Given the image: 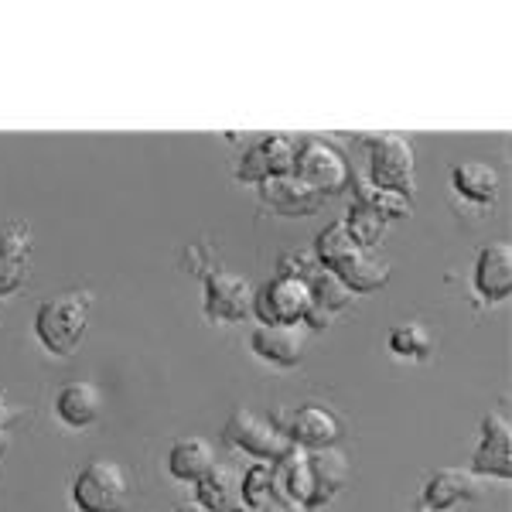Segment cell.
<instances>
[{
  "instance_id": "obj_11",
  "label": "cell",
  "mask_w": 512,
  "mask_h": 512,
  "mask_svg": "<svg viewBox=\"0 0 512 512\" xmlns=\"http://www.w3.org/2000/svg\"><path fill=\"white\" fill-rule=\"evenodd\" d=\"M253 352L270 366L291 369L304 359V345H308V325H256L250 338Z\"/></svg>"
},
{
  "instance_id": "obj_7",
  "label": "cell",
  "mask_w": 512,
  "mask_h": 512,
  "mask_svg": "<svg viewBox=\"0 0 512 512\" xmlns=\"http://www.w3.org/2000/svg\"><path fill=\"white\" fill-rule=\"evenodd\" d=\"M222 434H226V441L233 444V448L246 451L256 461H270V465H277V461L294 448L291 437L284 434V427L253 414V410H233V417L226 420V431Z\"/></svg>"
},
{
  "instance_id": "obj_28",
  "label": "cell",
  "mask_w": 512,
  "mask_h": 512,
  "mask_svg": "<svg viewBox=\"0 0 512 512\" xmlns=\"http://www.w3.org/2000/svg\"><path fill=\"white\" fill-rule=\"evenodd\" d=\"M175 512H209V509H205L198 499H192V502H181V506H178Z\"/></svg>"
},
{
  "instance_id": "obj_6",
  "label": "cell",
  "mask_w": 512,
  "mask_h": 512,
  "mask_svg": "<svg viewBox=\"0 0 512 512\" xmlns=\"http://www.w3.org/2000/svg\"><path fill=\"white\" fill-rule=\"evenodd\" d=\"M294 175L301 181H308L315 192L321 195H335L349 185L352 171L349 161L342 158V151L332 147L321 137H304L297 140V158H294Z\"/></svg>"
},
{
  "instance_id": "obj_10",
  "label": "cell",
  "mask_w": 512,
  "mask_h": 512,
  "mask_svg": "<svg viewBox=\"0 0 512 512\" xmlns=\"http://www.w3.org/2000/svg\"><path fill=\"white\" fill-rule=\"evenodd\" d=\"M294 158H297L294 137H284V134L263 137L243 154V161H239V168H236V178L250 181V185H260V181H267V178L294 175Z\"/></svg>"
},
{
  "instance_id": "obj_21",
  "label": "cell",
  "mask_w": 512,
  "mask_h": 512,
  "mask_svg": "<svg viewBox=\"0 0 512 512\" xmlns=\"http://www.w3.org/2000/svg\"><path fill=\"white\" fill-rule=\"evenodd\" d=\"M451 185L475 205H489L499 195V171L489 161H461L451 171Z\"/></svg>"
},
{
  "instance_id": "obj_27",
  "label": "cell",
  "mask_w": 512,
  "mask_h": 512,
  "mask_svg": "<svg viewBox=\"0 0 512 512\" xmlns=\"http://www.w3.org/2000/svg\"><path fill=\"white\" fill-rule=\"evenodd\" d=\"M18 420H21V410H14L11 403H7V396L0 393V461H4L7 448H11V431Z\"/></svg>"
},
{
  "instance_id": "obj_13",
  "label": "cell",
  "mask_w": 512,
  "mask_h": 512,
  "mask_svg": "<svg viewBox=\"0 0 512 512\" xmlns=\"http://www.w3.org/2000/svg\"><path fill=\"white\" fill-rule=\"evenodd\" d=\"M284 434L291 437V444L304 451H318V448H335V441L342 437V424L332 410L308 403V407H297L291 414V424L284 427Z\"/></svg>"
},
{
  "instance_id": "obj_30",
  "label": "cell",
  "mask_w": 512,
  "mask_h": 512,
  "mask_svg": "<svg viewBox=\"0 0 512 512\" xmlns=\"http://www.w3.org/2000/svg\"><path fill=\"white\" fill-rule=\"evenodd\" d=\"M417 512H454V509H427V506H420Z\"/></svg>"
},
{
  "instance_id": "obj_9",
  "label": "cell",
  "mask_w": 512,
  "mask_h": 512,
  "mask_svg": "<svg viewBox=\"0 0 512 512\" xmlns=\"http://www.w3.org/2000/svg\"><path fill=\"white\" fill-rule=\"evenodd\" d=\"M468 472L485 478H502V482L512 478V427L506 414H485Z\"/></svg>"
},
{
  "instance_id": "obj_31",
  "label": "cell",
  "mask_w": 512,
  "mask_h": 512,
  "mask_svg": "<svg viewBox=\"0 0 512 512\" xmlns=\"http://www.w3.org/2000/svg\"><path fill=\"white\" fill-rule=\"evenodd\" d=\"M291 512H308V509H291Z\"/></svg>"
},
{
  "instance_id": "obj_23",
  "label": "cell",
  "mask_w": 512,
  "mask_h": 512,
  "mask_svg": "<svg viewBox=\"0 0 512 512\" xmlns=\"http://www.w3.org/2000/svg\"><path fill=\"white\" fill-rule=\"evenodd\" d=\"M355 205L376 212V216H383L386 222L407 219L410 209H414V202H410L407 195H396V192H386V188H376L373 181H355Z\"/></svg>"
},
{
  "instance_id": "obj_15",
  "label": "cell",
  "mask_w": 512,
  "mask_h": 512,
  "mask_svg": "<svg viewBox=\"0 0 512 512\" xmlns=\"http://www.w3.org/2000/svg\"><path fill=\"white\" fill-rule=\"evenodd\" d=\"M308 284H311V315L304 325L308 328H325L328 318L345 311L349 304L355 301V291L345 280H338L332 270L325 267H315L308 274Z\"/></svg>"
},
{
  "instance_id": "obj_22",
  "label": "cell",
  "mask_w": 512,
  "mask_h": 512,
  "mask_svg": "<svg viewBox=\"0 0 512 512\" xmlns=\"http://www.w3.org/2000/svg\"><path fill=\"white\" fill-rule=\"evenodd\" d=\"M195 485H198L195 499L209 512H236L239 506H246L243 489H239V478L229 472L226 465H219V461H216V468H212L209 475L198 478Z\"/></svg>"
},
{
  "instance_id": "obj_20",
  "label": "cell",
  "mask_w": 512,
  "mask_h": 512,
  "mask_svg": "<svg viewBox=\"0 0 512 512\" xmlns=\"http://www.w3.org/2000/svg\"><path fill=\"white\" fill-rule=\"evenodd\" d=\"M55 410H59V417L69 427H89L99 420L103 396H99L96 383H89V379H72V383H65L55 393Z\"/></svg>"
},
{
  "instance_id": "obj_1",
  "label": "cell",
  "mask_w": 512,
  "mask_h": 512,
  "mask_svg": "<svg viewBox=\"0 0 512 512\" xmlns=\"http://www.w3.org/2000/svg\"><path fill=\"white\" fill-rule=\"evenodd\" d=\"M315 256L318 267L332 270L338 280L352 287L355 294H369L390 280V263L379 260L373 250H362L355 239L345 233L342 222H332L328 229H321L315 239Z\"/></svg>"
},
{
  "instance_id": "obj_29",
  "label": "cell",
  "mask_w": 512,
  "mask_h": 512,
  "mask_svg": "<svg viewBox=\"0 0 512 512\" xmlns=\"http://www.w3.org/2000/svg\"><path fill=\"white\" fill-rule=\"evenodd\" d=\"M236 512H263V509H256V506H239Z\"/></svg>"
},
{
  "instance_id": "obj_8",
  "label": "cell",
  "mask_w": 512,
  "mask_h": 512,
  "mask_svg": "<svg viewBox=\"0 0 512 512\" xmlns=\"http://www.w3.org/2000/svg\"><path fill=\"white\" fill-rule=\"evenodd\" d=\"M253 284L243 274L233 270H209L205 274V315L209 321H222V325H233L253 315Z\"/></svg>"
},
{
  "instance_id": "obj_16",
  "label": "cell",
  "mask_w": 512,
  "mask_h": 512,
  "mask_svg": "<svg viewBox=\"0 0 512 512\" xmlns=\"http://www.w3.org/2000/svg\"><path fill=\"white\" fill-rule=\"evenodd\" d=\"M31 263V229L21 222L0 229V297L14 294L28 277Z\"/></svg>"
},
{
  "instance_id": "obj_26",
  "label": "cell",
  "mask_w": 512,
  "mask_h": 512,
  "mask_svg": "<svg viewBox=\"0 0 512 512\" xmlns=\"http://www.w3.org/2000/svg\"><path fill=\"white\" fill-rule=\"evenodd\" d=\"M239 489H243L246 506H256L267 512L274 502V465L270 461H256V465L239 478Z\"/></svg>"
},
{
  "instance_id": "obj_25",
  "label": "cell",
  "mask_w": 512,
  "mask_h": 512,
  "mask_svg": "<svg viewBox=\"0 0 512 512\" xmlns=\"http://www.w3.org/2000/svg\"><path fill=\"white\" fill-rule=\"evenodd\" d=\"M390 349L400 359H427L434 352V338L420 321H400L390 332Z\"/></svg>"
},
{
  "instance_id": "obj_19",
  "label": "cell",
  "mask_w": 512,
  "mask_h": 512,
  "mask_svg": "<svg viewBox=\"0 0 512 512\" xmlns=\"http://www.w3.org/2000/svg\"><path fill=\"white\" fill-rule=\"evenodd\" d=\"M216 468V448H212L205 437L188 434L178 437L168 451V472L178 478V482H198L202 475H209Z\"/></svg>"
},
{
  "instance_id": "obj_18",
  "label": "cell",
  "mask_w": 512,
  "mask_h": 512,
  "mask_svg": "<svg viewBox=\"0 0 512 512\" xmlns=\"http://www.w3.org/2000/svg\"><path fill=\"white\" fill-rule=\"evenodd\" d=\"M478 495V475L465 468H441L427 478L424 485V506L427 509H458L461 502Z\"/></svg>"
},
{
  "instance_id": "obj_5",
  "label": "cell",
  "mask_w": 512,
  "mask_h": 512,
  "mask_svg": "<svg viewBox=\"0 0 512 512\" xmlns=\"http://www.w3.org/2000/svg\"><path fill=\"white\" fill-rule=\"evenodd\" d=\"M414 147L400 134L369 137V181L386 192L414 198Z\"/></svg>"
},
{
  "instance_id": "obj_12",
  "label": "cell",
  "mask_w": 512,
  "mask_h": 512,
  "mask_svg": "<svg viewBox=\"0 0 512 512\" xmlns=\"http://www.w3.org/2000/svg\"><path fill=\"white\" fill-rule=\"evenodd\" d=\"M260 198L263 205H270L280 216H311L325 205V195L315 192L308 181H301L297 175H280L260 181Z\"/></svg>"
},
{
  "instance_id": "obj_4",
  "label": "cell",
  "mask_w": 512,
  "mask_h": 512,
  "mask_svg": "<svg viewBox=\"0 0 512 512\" xmlns=\"http://www.w3.org/2000/svg\"><path fill=\"white\" fill-rule=\"evenodd\" d=\"M253 315L260 325H304L311 315L308 274H277L253 294Z\"/></svg>"
},
{
  "instance_id": "obj_17",
  "label": "cell",
  "mask_w": 512,
  "mask_h": 512,
  "mask_svg": "<svg viewBox=\"0 0 512 512\" xmlns=\"http://www.w3.org/2000/svg\"><path fill=\"white\" fill-rule=\"evenodd\" d=\"M308 465H311V482H315V495H311V509L328 506L338 492L349 485V458L338 448H318L308 451Z\"/></svg>"
},
{
  "instance_id": "obj_2",
  "label": "cell",
  "mask_w": 512,
  "mask_h": 512,
  "mask_svg": "<svg viewBox=\"0 0 512 512\" xmlns=\"http://www.w3.org/2000/svg\"><path fill=\"white\" fill-rule=\"evenodd\" d=\"M89 304H93V294L89 291H69L45 301L35 315L38 342L52 355H72L79 349L82 338H86Z\"/></svg>"
},
{
  "instance_id": "obj_3",
  "label": "cell",
  "mask_w": 512,
  "mask_h": 512,
  "mask_svg": "<svg viewBox=\"0 0 512 512\" xmlns=\"http://www.w3.org/2000/svg\"><path fill=\"white\" fill-rule=\"evenodd\" d=\"M130 499L127 472L110 458H93L72 482V502L79 512H123Z\"/></svg>"
},
{
  "instance_id": "obj_14",
  "label": "cell",
  "mask_w": 512,
  "mask_h": 512,
  "mask_svg": "<svg viewBox=\"0 0 512 512\" xmlns=\"http://www.w3.org/2000/svg\"><path fill=\"white\" fill-rule=\"evenodd\" d=\"M475 291L485 301H506L512 294V246L506 239L482 246L475 260Z\"/></svg>"
},
{
  "instance_id": "obj_24",
  "label": "cell",
  "mask_w": 512,
  "mask_h": 512,
  "mask_svg": "<svg viewBox=\"0 0 512 512\" xmlns=\"http://www.w3.org/2000/svg\"><path fill=\"white\" fill-rule=\"evenodd\" d=\"M342 226H345V233L362 246V250H376V246L386 239V233H390V222H386L383 216H376V212L362 209V205H355V202L349 205V212H345Z\"/></svg>"
}]
</instances>
